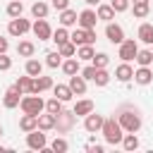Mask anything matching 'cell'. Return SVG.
<instances>
[{
    "instance_id": "1",
    "label": "cell",
    "mask_w": 153,
    "mask_h": 153,
    "mask_svg": "<svg viewBox=\"0 0 153 153\" xmlns=\"http://www.w3.org/2000/svg\"><path fill=\"white\" fill-rule=\"evenodd\" d=\"M117 122H120V124H122V129H124V131H129V134H136V131L141 129V124H143V120H141L139 110H134L131 105H124V108L117 112Z\"/></svg>"
},
{
    "instance_id": "2",
    "label": "cell",
    "mask_w": 153,
    "mask_h": 153,
    "mask_svg": "<svg viewBox=\"0 0 153 153\" xmlns=\"http://www.w3.org/2000/svg\"><path fill=\"white\" fill-rule=\"evenodd\" d=\"M100 134H103V139H105L110 146H117V143H122V139H124V129H122V124H120L115 117H105V122H103V127H100Z\"/></svg>"
},
{
    "instance_id": "3",
    "label": "cell",
    "mask_w": 153,
    "mask_h": 153,
    "mask_svg": "<svg viewBox=\"0 0 153 153\" xmlns=\"http://www.w3.org/2000/svg\"><path fill=\"white\" fill-rule=\"evenodd\" d=\"M22 112H29V115H41L45 110V100L41 98V93H26L22 96V103H19Z\"/></svg>"
},
{
    "instance_id": "4",
    "label": "cell",
    "mask_w": 153,
    "mask_h": 153,
    "mask_svg": "<svg viewBox=\"0 0 153 153\" xmlns=\"http://www.w3.org/2000/svg\"><path fill=\"white\" fill-rule=\"evenodd\" d=\"M74 124H76L74 110H62V112L55 115V129H57V134H69L74 129Z\"/></svg>"
},
{
    "instance_id": "5",
    "label": "cell",
    "mask_w": 153,
    "mask_h": 153,
    "mask_svg": "<svg viewBox=\"0 0 153 153\" xmlns=\"http://www.w3.org/2000/svg\"><path fill=\"white\" fill-rule=\"evenodd\" d=\"M69 41H72L76 48H79V45H86V43L93 45V43H96V29H81V26H79L76 31L69 33Z\"/></svg>"
},
{
    "instance_id": "6",
    "label": "cell",
    "mask_w": 153,
    "mask_h": 153,
    "mask_svg": "<svg viewBox=\"0 0 153 153\" xmlns=\"http://www.w3.org/2000/svg\"><path fill=\"white\" fill-rule=\"evenodd\" d=\"M26 31H31V22H29V19H24V17H14V19H10V24H7V33H10V36L22 38Z\"/></svg>"
},
{
    "instance_id": "7",
    "label": "cell",
    "mask_w": 153,
    "mask_h": 153,
    "mask_svg": "<svg viewBox=\"0 0 153 153\" xmlns=\"http://www.w3.org/2000/svg\"><path fill=\"white\" fill-rule=\"evenodd\" d=\"M26 146H29L31 151H45V148H48V139H45L43 129L29 131V134H26Z\"/></svg>"
},
{
    "instance_id": "8",
    "label": "cell",
    "mask_w": 153,
    "mask_h": 153,
    "mask_svg": "<svg viewBox=\"0 0 153 153\" xmlns=\"http://www.w3.org/2000/svg\"><path fill=\"white\" fill-rule=\"evenodd\" d=\"M136 53H139V43L134 41V38H124L122 43H120V57H122V62H131L134 57H136Z\"/></svg>"
},
{
    "instance_id": "9",
    "label": "cell",
    "mask_w": 153,
    "mask_h": 153,
    "mask_svg": "<svg viewBox=\"0 0 153 153\" xmlns=\"http://www.w3.org/2000/svg\"><path fill=\"white\" fill-rule=\"evenodd\" d=\"M31 31H33V36H36L38 41H50V38H53V29H50V24H48L45 19H36V22L31 24Z\"/></svg>"
},
{
    "instance_id": "10",
    "label": "cell",
    "mask_w": 153,
    "mask_h": 153,
    "mask_svg": "<svg viewBox=\"0 0 153 153\" xmlns=\"http://www.w3.org/2000/svg\"><path fill=\"white\" fill-rule=\"evenodd\" d=\"M105 38H108L112 45H120V43L124 41V29H122L120 24L108 22V24H105Z\"/></svg>"
},
{
    "instance_id": "11",
    "label": "cell",
    "mask_w": 153,
    "mask_h": 153,
    "mask_svg": "<svg viewBox=\"0 0 153 153\" xmlns=\"http://www.w3.org/2000/svg\"><path fill=\"white\" fill-rule=\"evenodd\" d=\"M19 103H22L19 88H17V86H10V88L5 91V96H2V105H5L7 110H14V108H19Z\"/></svg>"
},
{
    "instance_id": "12",
    "label": "cell",
    "mask_w": 153,
    "mask_h": 153,
    "mask_svg": "<svg viewBox=\"0 0 153 153\" xmlns=\"http://www.w3.org/2000/svg\"><path fill=\"white\" fill-rule=\"evenodd\" d=\"M103 122H105V117H103V115H96V110H93V112H88V115L84 117V129H86L88 134H96V131H100Z\"/></svg>"
},
{
    "instance_id": "13",
    "label": "cell",
    "mask_w": 153,
    "mask_h": 153,
    "mask_svg": "<svg viewBox=\"0 0 153 153\" xmlns=\"http://www.w3.org/2000/svg\"><path fill=\"white\" fill-rule=\"evenodd\" d=\"M96 24H98V14H96V10L86 7V10L79 12V26H81V29H96Z\"/></svg>"
},
{
    "instance_id": "14",
    "label": "cell",
    "mask_w": 153,
    "mask_h": 153,
    "mask_svg": "<svg viewBox=\"0 0 153 153\" xmlns=\"http://www.w3.org/2000/svg\"><path fill=\"white\" fill-rule=\"evenodd\" d=\"M55 84H53V79L50 76H43V74H38V76H33V86H31V93H43V91H50Z\"/></svg>"
},
{
    "instance_id": "15",
    "label": "cell",
    "mask_w": 153,
    "mask_h": 153,
    "mask_svg": "<svg viewBox=\"0 0 153 153\" xmlns=\"http://www.w3.org/2000/svg\"><path fill=\"white\" fill-rule=\"evenodd\" d=\"M115 79H117V81H122V84L131 81V79H134V69H131V65H129V62L117 65V69H115Z\"/></svg>"
},
{
    "instance_id": "16",
    "label": "cell",
    "mask_w": 153,
    "mask_h": 153,
    "mask_svg": "<svg viewBox=\"0 0 153 153\" xmlns=\"http://www.w3.org/2000/svg\"><path fill=\"white\" fill-rule=\"evenodd\" d=\"M19 129H22L24 134H29V131L38 129V115H29V112H24V115H22V120H19Z\"/></svg>"
},
{
    "instance_id": "17",
    "label": "cell",
    "mask_w": 153,
    "mask_h": 153,
    "mask_svg": "<svg viewBox=\"0 0 153 153\" xmlns=\"http://www.w3.org/2000/svg\"><path fill=\"white\" fill-rule=\"evenodd\" d=\"M60 69L67 74V76H72V74H79L81 72V65H79V57L74 55V57H67V60H62V65H60Z\"/></svg>"
},
{
    "instance_id": "18",
    "label": "cell",
    "mask_w": 153,
    "mask_h": 153,
    "mask_svg": "<svg viewBox=\"0 0 153 153\" xmlns=\"http://www.w3.org/2000/svg\"><path fill=\"white\" fill-rule=\"evenodd\" d=\"M69 88H72L74 96H84L86 93V79L81 74H72L69 76Z\"/></svg>"
},
{
    "instance_id": "19",
    "label": "cell",
    "mask_w": 153,
    "mask_h": 153,
    "mask_svg": "<svg viewBox=\"0 0 153 153\" xmlns=\"http://www.w3.org/2000/svg\"><path fill=\"white\" fill-rule=\"evenodd\" d=\"M72 110H74V115H76V117H86L88 112H93V110H96V105H93V100L84 98V100H76Z\"/></svg>"
},
{
    "instance_id": "20",
    "label": "cell",
    "mask_w": 153,
    "mask_h": 153,
    "mask_svg": "<svg viewBox=\"0 0 153 153\" xmlns=\"http://www.w3.org/2000/svg\"><path fill=\"white\" fill-rule=\"evenodd\" d=\"M134 81H136L139 86H148V84L153 81V72H151V67H139V69L134 72Z\"/></svg>"
},
{
    "instance_id": "21",
    "label": "cell",
    "mask_w": 153,
    "mask_h": 153,
    "mask_svg": "<svg viewBox=\"0 0 153 153\" xmlns=\"http://www.w3.org/2000/svg\"><path fill=\"white\" fill-rule=\"evenodd\" d=\"M96 14H98V22H105V24H108V22H112V19H115V14H117V12L112 10V5L100 2V5H98V10H96Z\"/></svg>"
},
{
    "instance_id": "22",
    "label": "cell",
    "mask_w": 153,
    "mask_h": 153,
    "mask_svg": "<svg viewBox=\"0 0 153 153\" xmlns=\"http://www.w3.org/2000/svg\"><path fill=\"white\" fill-rule=\"evenodd\" d=\"M53 96H57L62 103H67V100H72V98H74V93H72L69 84H55V86H53Z\"/></svg>"
},
{
    "instance_id": "23",
    "label": "cell",
    "mask_w": 153,
    "mask_h": 153,
    "mask_svg": "<svg viewBox=\"0 0 153 153\" xmlns=\"http://www.w3.org/2000/svg\"><path fill=\"white\" fill-rule=\"evenodd\" d=\"M139 41L141 43H146V45H153V24H148V22H143L141 26H139Z\"/></svg>"
},
{
    "instance_id": "24",
    "label": "cell",
    "mask_w": 153,
    "mask_h": 153,
    "mask_svg": "<svg viewBox=\"0 0 153 153\" xmlns=\"http://www.w3.org/2000/svg\"><path fill=\"white\" fill-rule=\"evenodd\" d=\"M74 24H79V14L74 12V10H62L60 12V26H74Z\"/></svg>"
},
{
    "instance_id": "25",
    "label": "cell",
    "mask_w": 153,
    "mask_h": 153,
    "mask_svg": "<svg viewBox=\"0 0 153 153\" xmlns=\"http://www.w3.org/2000/svg\"><path fill=\"white\" fill-rule=\"evenodd\" d=\"M24 72H26L29 76H38V74H43V62L36 60V57H29L26 65H24Z\"/></svg>"
},
{
    "instance_id": "26",
    "label": "cell",
    "mask_w": 153,
    "mask_h": 153,
    "mask_svg": "<svg viewBox=\"0 0 153 153\" xmlns=\"http://www.w3.org/2000/svg\"><path fill=\"white\" fill-rule=\"evenodd\" d=\"M38 129H43V131L55 129V115L53 112H41L38 115Z\"/></svg>"
},
{
    "instance_id": "27",
    "label": "cell",
    "mask_w": 153,
    "mask_h": 153,
    "mask_svg": "<svg viewBox=\"0 0 153 153\" xmlns=\"http://www.w3.org/2000/svg\"><path fill=\"white\" fill-rule=\"evenodd\" d=\"M33 53H36V45L31 41H19L17 43V55L19 57H33Z\"/></svg>"
},
{
    "instance_id": "28",
    "label": "cell",
    "mask_w": 153,
    "mask_h": 153,
    "mask_svg": "<svg viewBox=\"0 0 153 153\" xmlns=\"http://www.w3.org/2000/svg\"><path fill=\"white\" fill-rule=\"evenodd\" d=\"M14 86L19 88V93H22V96H26V93H31V86H33V76L24 74V76H19V79L14 81Z\"/></svg>"
},
{
    "instance_id": "29",
    "label": "cell",
    "mask_w": 153,
    "mask_h": 153,
    "mask_svg": "<svg viewBox=\"0 0 153 153\" xmlns=\"http://www.w3.org/2000/svg\"><path fill=\"white\" fill-rule=\"evenodd\" d=\"M134 60L139 62V67H151V65H153V50H151V48H146V50H139Z\"/></svg>"
},
{
    "instance_id": "30",
    "label": "cell",
    "mask_w": 153,
    "mask_h": 153,
    "mask_svg": "<svg viewBox=\"0 0 153 153\" xmlns=\"http://www.w3.org/2000/svg\"><path fill=\"white\" fill-rule=\"evenodd\" d=\"M5 12H7V17H10V19L22 17V14H24V2H22V0H12V2L7 5V10H5Z\"/></svg>"
},
{
    "instance_id": "31",
    "label": "cell",
    "mask_w": 153,
    "mask_h": 153,
    "mask_svg": "<svg viewBox=\"0 0 153 153\" xmlns=\"http://www.w3.org/2000/svg\"><path fill=\"white\" fill-rule=\"evenodd\" d=\"M48 10H50V7H48L45 2H41V0L31 5V14H33V19H45V17H48Z\"/></svg>"
},
{
    "instance_id": "32",
    "label": "cell",
    "mask_w": 153,
    "mask_h": 153,
    "mask_svg": "<svg viewBox=\"0 0 153 153\" xmlns=\"http://www.w3.org/2000/svg\"><path fill=\"white\" fill-rule=\"evenodd\" d=\"M122 148H124V151H136V148H139V136H136V134H129V131H124Z\"/></svg>"
},
{
    "instance_id": "33",
    "label": "cell",
    "mask_w": 153,
    "mask_h": 153,
    "mask_svg": "<svg viewBox=\"0 0 153 153\" xmlns=\"http://www.w3.org/2000/svg\"><path fill=\"white\" fill-rule=\"evenodd\" d=\"M131 12H134L136 19H146V17L151 14V5H148V2H134V10H131Z\"/></svg>"
},
{
    "instance_id": "34",
    "label": "cell",
    "mask_w": 153,
    "mask_h": 153,
    "mask_svg": "<svg viewBox=\"0 0 153 153\" xmlns=\"http://www.w3.org/2000/svg\"><path fill=\"white\" fill-rule=\"evenodd\" d=\"M50 41H55V45H62V43H67V41H69V31H67V26H60V29H55Z\"/></svg>"
},
{
    "instance_id": "35",
    "label": "cell",
    "mask_w": 153,
    "mask_h": 153,
    "mask_svg": "<svg viewBox=\"0 0 153 153\" xmlns=\"http://www.w3.org/2000/svg\"><path fill=\"white\" fill-rule=\"evenodd\" d=\"M93 55H96V50H93V45H88V43L76 48V57H79V60H86V62H91V60H93Z\"/></svg>"
},
{
    "instance_id": "36",
    "label": "cell",
    "mask_w": 153,
    "mask_h": 153,
    "mask_svg": "<svg viewBox=\"0 0 153 153\" xmlns=\"http://www.w3.org/2000/svg\"><path fill=\"white\" fill-rule=\"evenodd\" d=\"M45 65H48L50 69H57V67L62 65V55H60V50H50V53L45 55Z\"/></svg>"
},
{
    "instance_id": "37",
    "label": "cell",
    "mask_w": 153,
    "mask_h": 153,
    "mask_svg": "<svg viewBox=\"0 0 153 153\" xmlns=\"http://www.w3.org/2000/svg\"><path fill=\"white\" fill-rule=\"evenodd\" d=\"M65 108H62V100L57 98V96H53V98H48L45 100V112H53V115H57V112H62Z\"/></svg>"
},
{
    "instance_id": "38",
    "label": "cell",
    "mask_w": 153,
    "mask_h": 153,
    "mask_svg": "<svg viewBox=\"0 0 153 153\" xmlns=\"http://www.w3.org/2000/svg\"><path fill=\"white\" fill-rule=\"evenodd\" d=\"M93 84H96V86H108V84H110V72H108L105 67L98 69L96 76H93Z\"/></svg>"
},
{
    "instance_id": "39",
    "label": "cell",
    "mask_w": 153,
    "mask_h": 153,
    "mask_svg": "<svg viewBox=\"0 0 153 153\" xmlns=\"http://www.w3.org/2000/svg\"><path fill=\"white\" fill-rule=\"evenodd\" d=\"M57 50H60V55H62V57H74V55H76V45H74L72 41H67V43L57 45Z\"/></svg>"
},
{
    "instance_id": "40",
    "label": "cell",
    "mask_w": 153,
    "mask_h": 153,
    "mask_svg": "<svg viewBox=\"0 0 153 153\" xmlns=\"http://www.w3.org/2000/svg\"><path fill=\"white\" fill-rule=\"evenodd\" d=\"M91 62H93L98 69H103V67H108V62H110V55H108V53H96Z\"/></svg>"
},
{
    "instance_id": "41",
    "label": "cell",
    "mask_w": 153,
    "mask_h": 153,
    "mask_svg": "<svg viewBox=\"0 0 153 153\" xmlns=\"http://www.w3.org/2000/svg\"><path fill=\"white\" fill-rule=\"evenodd\" d=\"M69 148V143H67V139H62V136H57L53 143H50V151H55V153H65Z\"/></svg>"
},
{
    "instance_id": "42",
    "label": "cell",
    "mask_w": 153,
    "mask_h": 153,
    "mask_svg": "<svg viewBox=\"0 0 153 153\" xmlns=\"http://www.w3.org/2000/svg\"><path fill=\"white\" fill-rule=\"evenodd\" d=\"M96 72H98V67H96V65L91 62V65H86V67H84V69H81L79 74H81V76H84L86 81H93V76H96Z\"/></svg>"
},
{
    "instance_id": "43",
    "label": "cell",
    "mask_w": 153,
    "mask_h": 153,
    "mask_svg": "<svg viewBox=\"0 0 153 153\" xmlns=\"http://www.w3.org/2000/svg\"><path fill=\"white\" fill-rule=\"evenodd\" d=\"M110 5H112L115 12H127V10H129V0H112Z\"/></svg>"
},
{
    "instance_id": "44",
    "label": "cell",
    "mask_w": 153,
    "mask_h": 153,
    "mask_svg": "<svg viewBox=\"0 0 153 153\" xmlns=\"http://www.w3.org/2000/svg\"><path fill=\"white\" fill-rule=\"evenodd\" d=\"M12 67V57H7V53H0V72H7Z\"/></svg>"
},
{
    "instance_id": "45",
    "label": "cell",
    "mask_w": 153,
    "mask_h": 153,
    "mask_svg": "<svg viewBox=\"0 0 153 153\" xmlns=\"http://www.w3.org/2000/svg\"><path fill=\"white\" fill-rule=\"evenodd\" d=\"M53 7H55L57 12H62V10L69 7V0H53Z\"/></svg>"
},
{
    "instance_id": "46",
    "label": "cell",
    "mask_w": 153,
    "mask_h": 153,
    "mask_svg": "<svg viewBox=\"0 0 153 153\" xmlns=\"http://www.w3.org/2000/svg\"><path fill=\"white\" fill-rule=\"evenodd\" d=\"M86 151H88V153H103L105 148H103L100 143H88V146H86Z\"/></svg>"
},
{
    "instance_id": "47",
    "label": "cell",
    "mask_w": 153,
    "mask_h": 153,
    "mask_svg": "<svg viewBox=\"0 0 153 153\" xmlns=\"http://www.w3.org/2000/svg\"><path fill=\"white\" fill-rule=\"evenodd\" d=\"M7 48H10V41L5 36H0V53H7Z\"/></svg>"
},
{
    "instance_id": "48",
    "label": "cell",
    "mask_w": 153,
    "mask_h": 153,
    "mask_svg": "<svg viewBox=\"0 0 153 153\" xmlns=\"http://www.w3.org/2000/svg\"><path fill=\"white\" fill-rule=\"evenodd\" d=\"M84 2H86V5H96V7H98V5L103 2V0H84Z\"/></svg>"
},
{
    "instance_id": "49",
    "label": "cell",
    "mask_w": 153,
    "mask_h": 153,
    "mask_svg": "<svg viewBox=\"0 0 153 153\" xmlns=\"http://www.w3.org/2000/svg\"><path fill=\"white\" fill-rule=\"evenodd\" d=\"M131 2H148V0H131Z\"/></svg>"
},
{
    "instance_id": "50",
    "label": "cell",
    "mask_w": 153,
    "mask_h": 153,
    "mask_svg": "<svg viewBox=\"0 0 153 153\" xmlns=\"http://www.w3.org/2000/svg\"><path fill=\"white\" fill-rule=\"evenodd\" d=\"M0 136H2V127H0Z\"/></svg>"
},
{
    "instance_id": "51",
    "label": "cell",
    "mask_w": 153,
    "mask_h": 153,
    "mask_svg": "<svg viewBox=\"0 0 153 153\" xmlns=\"http://www.w3.org/2000/svg\"><path fill=\"white\" fill-rule=\"evenodd\" d=\"M151 50H153V45H151Z\"/></svg>"
}]
</instances>
